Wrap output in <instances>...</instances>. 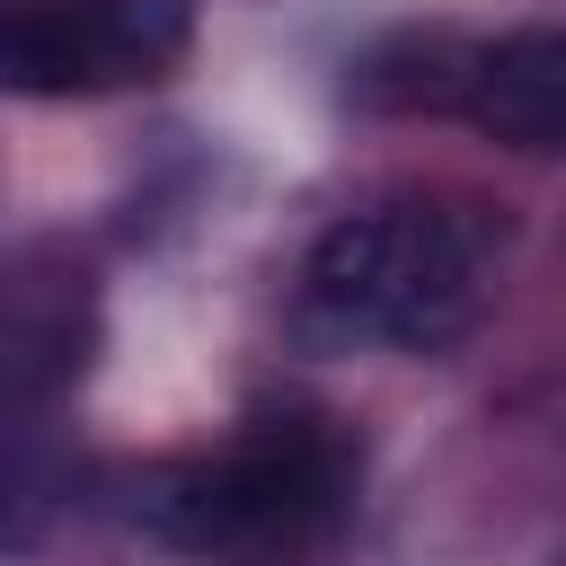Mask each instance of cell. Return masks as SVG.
Returning <instances> with one entry per match:
<instances>
[{
    "label": "cell",
    "instance_id": "cell-1",
    "mask_svg": "<svg viewBox=\"0 0 566 566\" xmlns=\"http://www.w3.org/2000/svg\"><path fill=\"white\" fill-rule=\"evenodd\" d=\"M495 221L478 203L398 195L318 230L301 265V327L327 345H451L495 283Z\"/></svg>",
    "mask_w": 566,
    "mask_h": 566
},
{
    "label": "cell",
    "instance_id": "cell-2",
    "mask_svg": "<svg viewBox=\"0 0 566 566\" xmlns=\"http://www.w3.org/2000/svg\"><path fill=\"white\" fill-rule=\"evenodd\" d=\"M363 451L336 433V416L274 407L248 416L221 451H186L133 478V522L159 531L168 548H283L327 531L354 504Z\"/></svg>",
    "mask_w": 566,
    "mask_h": 566
},
{
    "label": "cell",
    "instance_id": "cell-3",
    "mask_svg": "<svg viewBox=\"0 0 566 566\" xmlns=\"http://www.w3.org/2000/svg\"><path fill=\"white\" fill-rule=\"evenodd\" d=\"M195 0H9L0 97H115L186 62Z\"/></svg>",
    "mask_w": 566,
    "mask_h": 566
},
{
    "label": "cell",
    "instance_id": "cell-4",
    "mask_svg": "<svg viewBox=\"0 0 566 566\" xmlns=\"http://www.w3.org/2000/svg\"><path fill=\"white\" fill-rule=\"evenodd\" d=\"M97 354V283L71 248H27L0 274V478H27Z\"/></svg>",
    "mask_w": 566,
    "mask_h": 566
},
{
    "label": "cell",
    "instance_id": "cell-5",
    "mask_svg": "<svg viewBox=\"0 0 566 566\" xmlns=\"http://www.w3.org/2000/svg\"><path fill=\"white\" fill-rule=\"evenodd\" d=\"M451 106L504 142V150H566V27H513L486 44H460Z\"/></svg>",
    "mask_w": 566,
    "mask_h": 566
},
{
    "label": "cell",
    "instance_id": "cell-6",
    "mask_svg": "<svg viewBox=\"0 0 566 566\" xmlns=\"http://www.w3.org/2000/svg\"><path fill=\"white\" fill-rule=\"evenodd\" d=\"M557 566H566V557H557Z\"/></svg>",
    "mask_w": 566,
    "mask_h": 566
}]
</instances>
